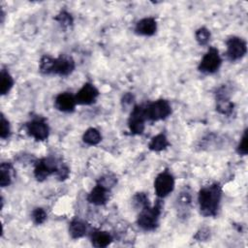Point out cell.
Here are the masks:
<instances>
[{"label":"cell","mask_w":248,"mask_h":248,"mask_svg":"<svg viewBox=\"0 0 248 248\" xmlns=\"http://www.w3.org/2000/svg\"><path fill=\"white\" fill-rule=\"evenodd\" d=\"M163 209V202L161 200H157L153 206L147 205L140 209L137 219V223L143 231H154L159 225L160 215Z\"/></svg>","instance_id":"obj_2"},{"label":"cell","mask_w":248,"mask_h":248,"mask_svg":"<svg viewBox=\"0 0 248 248\" xmlns=\"http://www.w3.org/2000/svg\"><path fill=\"white\" fill-rule=\"evenodd\" d=\"M91 243L93 246L98 248L107 247L112 242V236L108 232L100 231V230H94L91 232L90 234Z\"/></svg>","instance_id":"obj_16"},{"label":"cell","mask_w":248,"mask_h":248,"mask_svg":"<svg viewBox=\"0 0 248 248\" xmlns=\"http://www.w3.org/2000/svg\"><path fill=\"white\" fill-rule=\"evenodd\" d=\"M75 96L78 105H92L99 96V90L91 82H85Z\"/></svg>","instance_id":"obj_11"},{"label":"cell","mask_w":248,"mask_h":248,"mask_svg":"<svg viewBox=\"0 0 248 248\" xmlns=\"http://www.w3.org/2000/svg\"><path fill=\"white\" fill-rule=\"evenodd\" d=\"M146 121V115L144 111V106L137 105L132 109L129 119H128V127L132 134L140 135L144 131Z\"/></svg>","instance_id":"obj_9"},{"label":"cell","mask_w":248,"mask_h":248,"mask_svg":"<svg viewBox=\"0 0 248 248\" xmlns=\"http://www.w3.org/2000/svg\"><path fill=\"white\" fill-rule=\"evenodd\" d=\"M46 212L42 207H36L31 213V219L34 224L41 225L46 220Z\"/></svg>","instance_id":"obj_27"},{"label":"cell","mask_w":248,"mask_h":248,"mask_svg":"<svg viewBox=\"0 0 248 248\" xmlns=\"http://www.w3.org/2000/svg\"><path fill=\"white\" fill-rule=\"evenodd\" d=\"M27 134L35 139L36 140H46L49 135V127L43 117L32 118L29 122L26 123Z\"/></svg>","instance_id":"obj_8"},{"label":"cell","mask_w":248,"mask_h":248,"mask_svg":"<svg viewBox=\"0 0 248 248\" xmlns=\"http://www.w3.org/2000/svg\"><path fill=\"white\" fill-rule=\"evenodd\" d=\"M222 64V58L216 47H209L206 53L202 58L198 69L200 72L209 75L217 72Z\"/></svg>","instance_id":"obj_4"},{"label":"cell","mask_w":248,"mask_h":248,"mask_svg":"<svg viewBox=\"0 0 248 248\" xmlns=\"http://www.w3.org/2000/svg\"><path fill=\"white\" fill-rule=\"evenodd\" d=\"M210 235V230L208 228H202L195 235V238L199 241H205Z\"/></svg>","instance_id":"obj_31"},{"label":"cell","mask_w":248,"mask_h":248,"mask_svg":"<svg viewBox=\"0 0 248 248\" xmlns=\"http://www.w3.org/2000/svg\"><path fill=\"white\" fill-rule=\"evenodd\" d=\"M174 188V177L168 170L161 171L154 180V190L158 198L163 199L173 191Z\"/></svg>","instance_id":"obj_7"},{"label":"cell","mask_w":248,"mask_h":248,"mask_svg":"<svg viewBox=\"0 0 248 248\" xmlns=\"http://www.w3.org/2000/svg\"><path fill=\"white\" fill-rule=\"evenodd\" d=\"M157 30V22L154 17H144L139 20L135 26V32L141 36H152Z\"/></svg>","instance_id":"obj_15"},{"label":"cell","mask_w":248,"mask_h":248,"mask_svg":"<svg viewBox=\"0 0 248 248\" xmlns=\"http://www.w3.org/2000/svg\"><path fill=\"white\" fill-rule=\"evenodd\" d=\"M226 45H227L226 56L232 62L240 60L242 57L245 56L247 52V44L240 37H237V36L230 37L227 40Z\"/></svg>","instance_id":"obj_6"},{"label":"cell","mask_w":248,"mask_h":248,"mask_svg":"<svg viewBox=\"0 0 248 248\" xmlns=\"http://www.w3.org/2000/svg\"><path fill=\"white\" fill-rule=\"evenodd\" d=\"M134 95L133 94H131V93H126L124 96H123V98H122V105L124 106V107H128V106H130L133 102H134Z\"/></svg>","instance_id":"obj_32"},{"label":"cell","mask_w":248,"mask_h":248,"mask_svg":"<svg viewBox=\"0 0 248 248\" xmlns=\"http://www.w3.org/2000/svg\"><path fill=\"white\" fill-rule=\"evenodd\" d=\"M69 174H70V170H69V168H68L66 165H64V164L61 163L60 166L58 167L57 171L55 172L56 177H57L60 181H62V180L67 179V178L69 177Z\"/></svg>","instance_id":"obj_30"},{"label":"cell","mask_w":248,"mask_h":248,"mask_svg":"<svg viewBox=\"0 0 248 248\" xmlns=\"http://www.w3.org/2000/svg\"><path fill=\"white\" fill-rule=\"evenodd\" d=\"M195 37L199 45L201 46H205L210 40V31L206 27H200L196 33Z\"/></svg>","instance_id":"obj_24"},{"label":"cell","mask_w":248,"mask_h":248,"mask_svg":"<svg viewBox=\"0 0 248 248\" xmlns=\"http://www.w3.org/2000/svg\"><path fill=\"white\" fill-rule=\"evenodd\" d=\"M82 140L87 145H96L102 140V136L99 130H97L96 128H89L84 132L82 136Z\"/></svg>","instance_id":"obj_21"},{"label":"cell","mask_w":248,"mask_h":248,"mask_svg":"<svg viewBox=\"0 0 248 248\" xmlns=\"http://www.w3.org/2000/svg\"><path fill=\"white\" fill-rule=\"evenodd\" d=\"M109 192L110 190L97 183L96 186L88 194L87 201L94 205H104L108 201Z\"/></svg>","instance_id":"obj_14"},{"label":"cell","mask_w":248,"mask_h":248,"mask_svg":"<svg viewBox=\"0 0 248 248\" xmlns=\"http://www.w3.org/2000/svg\"><path fill=\"white\" fill-rule=\"evenodd\" d=\"M87 232V225L84 221L75 218L70 222L69 225V233L72 236V238H80L84 236Z\"/></svg>","instance_id":"obj_17"},{"label":"cell","mask_w":248,"mask_h":248,"mask_svg":"<svg viewBox=\"0 0 248 248\" xmlns=\"http://www.w3.org/2000/svg\"><path fill=\"white\" fill-rule=\"evenodd\" d=\"M77 106L76 96L70 92L59 93L54 100V107L62 112H73Z\"/></svg>","instance_id":"obj_13"},{"label":"cell","mask_w":248,"mask_h":248,"mask_svg":"<svg viewBox=\"0 0 248 248\" xmlns=\"http://www.w3.org/2000/svg\"><path fill=\"white\" fill-rule=\"evenodd\" d=\"M54 19L61 25L62 28H69L73 25V22H74V19H73V16L70 13H68L67 11L63 10L61 11L55 17Z\"/></svg>","instance_id":"obj_23"},{"label":"cell","mask_w":248,"mask_h":248,"mask_svg":"<svg viewBox=\"0 0 248 248\" xmlns=\"http://www.w3.org/2000/svg\"><path fill=\"white\" fill-rule=\"evenodd\" d=\"M14 86V78L10 75V73L2 69L0 74V93L1 95H6L10 92V90Z\"/></svg>","instance_id":"obj_20"},{"label":"cell","mask_w":248,"mask_h":248,"mask_svg":"<svg viewBox=\"0 0 248 248\" xmlns=\"http://www.w3.org/2000/svg\"><path fill=\"white\" fill-rule=\"evenodd\" d=\"M14 177V169L10 163L3 162L0 166V185L1 187L9 186Z\"/></svg>","instance_id":"obj_18"},{"label":"cell","mask_w":248,"mask_h":248,"mask_svg":"<svg viewBox=\"0 0 248 248\" xmlns=\"http://www.w3.org/2000/svg\"><path fill=\"white\" fill-rule=\"evenodd\" d=\"M146 120L159 121L166 119L171 113V107L167 100L159 99L144 106Z\"/></svg>","instance_id":"obj_3"},{"label":"cell","mask_w":248,"mask_h":248,"mask_svg":"<svg viewBox=\"0 0 248 248\" xmlns=\"http://www.w3.org/2000/svg\"><path fill=\"white\" fill-rule=\"evenodd\" d=\"M0 138L2 140L8 139L11 135V128H10V124L9 121L5 118L4 114L1 113V121H0Z\"/></svg>","instance_id":"obj_28"},{"label":"cell","mask_w":248,"mask_h":248,"mask_svg":"<svg viewBox=\"0 0 248 248\" xmlns=\"http://www.w3.org/2000/svg\"><path fill=\"white\" fill-rule=\"evenodd\" d=\"M222 198V188L215 182L202 187L198 196V202L201 214L205 217H214L217 215Z\"/></svg>","instance_id":"obj_1"},{"label":"cell","mask_w":248,"mask_h":248,"mask_svg":"<svg viewBox=\"0 0 248 248\" xmlns=\"http://www.w3.org/2000/svg\"><path fill=\"white\" fill-rule=\"evenodd\" d=\"M76 64L75 60L69 56L62 54L57 58H53L50 75H57L60 77H67L73 73Z\"/></svg>","instance_id":"obj_10"},{"label":"cell","mask_w":248,"mask_h":248,"mask_svg":"<svg viewBox=\"0 0 248 248\" xmlns=\"http://www.w3.org/2000/svg\"><path fill=\"white\" fill-rule=\"evenodd\" d=\"M236 151L239 155H242V156L247 155V152H248V148H247V130L244 131V133L242 135V138L240 140V142L237 145Z\"/></svg>","instance_id":"obj_29"},{"label":"cell","mask_w":248,"mask_h":248,"mask_svg":"<svg viewBox=\"0 0 248 248\" xmlns=\"http://www.w3.org/2000/svg\"><path fill=\"white\" fill-rule=\"evenodd\" d=\"M234 105L230 99L216 100V110L224 115H231L233 111Z\"/></svg>","instance_id":"obj_22"},{"label":"cell","mask_w":248,"mask_h":248,"mask_svg":"<svg viewBox=\"0 0 248 248\" xmlns=\"http://www.w3.org/2000/svg\"><path fill=\"white\" fill-rule=\"evenodd\" d=\"M61 162L53 157H45L35 163L34 176L38 181H44L47 176L55 173Z\"/></svg>","instance_id":"obj_5"},{"label":"cell","mask_w":248,"mask_h":248,"mask_svg":"<svg viewBox=\"0 0 248 248\" xmlns=\"http://www.w3.org/2000/svg\"><path fill=\"white\" fill-rule=\"evenodd\" d=\"M170 145V142L166 137L165 134H158L154 136L150 142L148 143V147L150 150L155 151V152H160L165 150L168 146Z\"/></svg>","instance_id":"obj_19"},{"label":"cell","mask_w":248,"mask_h":248,"mask_svg":"<svg viewBox=\"0 0 248 248\" xmlns=\"http://www.w3.org/2000/svg\"><path fill=\"white\" fill-rule=\"evenodd\" d=\"M192 204V197L191 193L188 187H185L183 190H181L180 194L178 195L175 206L177 210V216L179 218H187L190 213V207Z\"/></svg>","instance_id":"obj_12"},{"label":"cell","mask_w":248,"mask_h":248,"mask_svg":"<svg viewBox=\"0 0 248 248\" xmlns=\"http://www.w3.org/2000/svg\"><path fill=\"white\" fill-rule=\"evenodd\" d=\"M97 183L106 187L108 190H111V188H113L116 185L117 178L115 177V175H113L111 173H108V174H105L102 177H100L97 180Z\"/></svg>","instance_id":"obj_26"},{"label":"cell","mask_w":248,"mask_h":248,"mask_svg":"<svg viewBox=\"0 0 248 248\" xmlns=\"http://www.w3.org/2000/svg\"><path fill=\"white\" fill-rule=\"evenodd\" d=\"M133 205L137 209H142L143 207L149 205V201L148 197L146 196L145 193H137L133 197Z\"/></svg>","instance_id":"obj_25"}]
</instances>
